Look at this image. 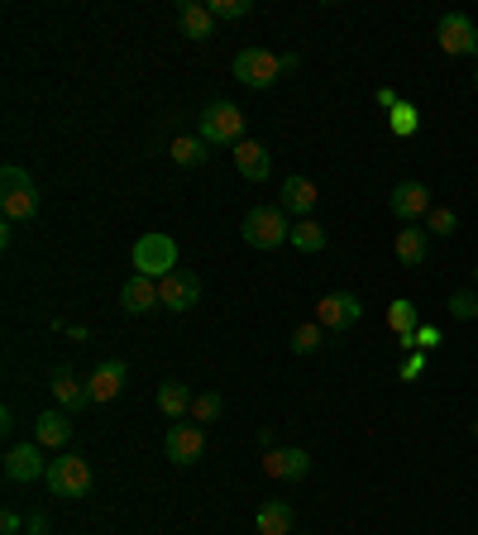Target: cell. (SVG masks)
Segmentation results:
<instances>
[{"instance_id":"12","label":"cell","mask_w":478,"mask_h":535,"mask_svg":"<svg viewBox=\"0 0 478 535\" xmlns=\"http://www.w3.org/2000/svg\"><path fill=\"white\" fill-rule=\"evenodd\" d=\"M388 211L402 220V225H421L426 215H431V192L421 187V182H397L388 196Z\"/></svg>"},{"instance_id":"38","label":"cell","mask_w":478,"mask_h":535,"mask_svg":"<svg viewBox=\"0 0 478 535\" xmlns=\"http://www.w3.org/2000/svg\"><path fill=\"white\" fill-rule=\"evenodd\" d=\"M474 440H478V421H474Z\"/></svg>"},{"instance_id":"23","label":"cell","mask_w":478,"mask_h":535,"mask_svg":"<svg viewBox=\"0 0 478 535\" xmlns=\"http://www.w3.org/2000/svg\"><path fill=\"white\" fill-rule=\"evenodd\" d=\"M259 535H297V521H292V507L283 497H268L259 507Z\"/></svg>"},{"instance_id":"6","label":"cell","mask_w":478,"mask_h":535,"mask_svg":"<svg viewBox=\"0 0 478 535\" xmlns=\"http://www.w3.org/2000/svg\"><path fill=\"white\" fill-rule=\"evenodd\" d=\"M235 82L254 86V91H268V86H278V77H283V53H268V48H244V53H235Z\"/></svg>"},{"instance_id":"13","label":"cell","mask_w":478,"mask_h":535,"mask_svg":"<svg viewBox=\"0 0 478 535\" xmlns=\"http://www.w3.org/2000/svg\"><path fill=\"white\" fill-rule=\"evenodd\" d=\"M263 478H278V483H302L311 473V454L306 450H263L259 459Z\"/></svg>"},{"instance_id":"16","label":"cell","mask_w":478,"mask_h":535,"mask_svg":"<svg viewBox=\"0 0 478 535\" xmlns=\"http://www.w3.org/2000/svg\"><path fill=\"white\" fill-rule=\"evenodd\" d=\"M316 201H321V192H316V182L311 177H287L283 182V192H278V206H283L287 215H297V220H306V215L316 211Z\"/></svg>"},{"instance_id":"19","label":"cell","mask_w":478,"mask_h":535,"mask_svg":"<svg viewBox=\"0 0 478 535\" xmlns=\"http://www.w3.org/2000/svg\"><path fill=\"white\" fill-rule=\"evenodd\" d=\"M235 168L244 182H268L273 177V153L254 139H244V144H235Z\"/></svg>"},{"instance_id":"31","label":"cell","mask_w":478,"mask_h":535,"mask_svg":"<svg viewBox=\"0 0 478 535\" xmlns=\"http://www.w3.org/2000/svg\"><path fill=\"white\" fill-rule=\"evenodd\" d=\"M206 5H211L216 20H244L254 10V0H206Z\"/></svg>"},{"instance_id":"8","label":"cell","mask_w":478,"mask_h":535,"mask_svg":"<svg viewBox=\"0 0 478 535\" xmlns=\"http://www.w3.org/2000/svg\"><path fill=\"white\" fill-rule=\"evenodd\" d=\"M359 316H364V301L354 297V292H326V297L316 301V325L326 335H340L349 325H359Z\"/></svg>"},{"instance_id":"34","label":"cell","mask_w":478,"mask_h":535,"mask_svg":"<svg viewBox=\"0 0 478 535\" xmlns=\"http://www.w3.org/2000/svg\"><path fill=\"white\" fill-rule=\"evenodd\" d=\"M435 344H440V330H435V325H416V349H421V354H431Z\"/></svg>"},{"instance_id":"5","label":"cell","mask_w":478,"mask_h":535,"mask_svg":"<svg viewBox=\"0 0 478 535\" xmlns=\"http://www.w3.org/2000/svg\"><path fill=\"white\" fill-rule=\"evenodd\" d=\"M48 493L72 502V497H87L91 493V464L87 459H77V454H58V459H48Z\"/></svg>"},{"instance_id":"35","label":"cell","mask_w":478,"mask_h":535,"mask_svg":"<svg viewBox=\"0 0 478 535\" xmlns=\"http://www.w3.org/2000/svg\"><path fill=\"white\" fill-rule=\"evenodd\" d=\"M373 101H378V110H388V115H392L397 106H402V96H397L392 86H378V91H373Z\"/></svg>"},{"instance_id":"21","label":"cell","mask_w":478,"mask_h":535,"mask_svg":"<svg viewBox=\"0 0 478 535\" xmlns=\"http://www.w3.org/2000/svg\"><path fill=\"white\" fill-rule=\"evenodd\" d=\"M426 249H431L426 225H402V230H397L392 254H397V263H402V268H421V263H426Z\"/></svg>"},{"instance_id":"32","label":"cell","mask_w":478,"mask_h":535,"mask_svg":"<svg viewBox=\"0 0 478 535\" xmlns=\"http://www.w3.org/2000/svg\"><path fill=\"white\" fill-rule=\"evenodd\" d=\"M450 316L455 321H478V292H455L450 297Z\"/></svg>"},{"instance_id":"33","label":"cell","mask_w":478,"mask_h":535,"mask_svg":"<svg viewBox=\"0 0 478 535\" xmlns=\"http://www.w3.org/2000/svg\"><path fill=\"white\" fill-rule=\"evenodd\" d=\"M421 373H426V354L412 349V354L402 359V368H397V378H402V383H412V378H421Z\"/></svg>"},{"instance_id":"17","label":"cell","mask_w":478,"mask_h":535,"mask_svg":"<svg viewBox=\"0 0 478 535\" xmlns=\"http://www.w3.org/2000/svg\"><path fill=\"white\" fill-rule=\"evenodd\" d=\"M177 24H182V34H187V39H216V15H211V5H206V0H182V5H177Z\"/></svg>"},{"instance_id":"11","label":"cell","mask_w":478,"mask_h":535,"mask_svg":"<svg viewBox=\"0 0 478 535\" xmlns=\"http://www.w3.org/2000/svg\"><path fill=\"white\" fill-rule=\"evenodd\" d=\"M196 301H201V278L196 273H187V268H177V273H168V278L158 282V306H168V311H192Z\"/></svg>"},{"instance_id":"1","label":"cell","mask_w":478,"mask_h":535,"mask_svg":"<svg viewBox=\"0 0 478 535\" xmlns=\"http://www.w3.org/2000/svg\"><path fill=\"white\" fill-rule=\"evenodd\" d=\"M239 235H244L249 249H263V254H268V249H278V244L292 239V215H287L283 206H254V211L244 215Z\"/></svg>"},{"instance_id":"22","label":"cell","mask_w":478,"mask_h":535,"mask_svg":"<svg viewBox=\"0 0 478 535\" xmlns=\"http://www.w3.org/2000/svg\"><path fill=\"white\" fill-rule=\"evenodd\" d=\"M192 402H196V392L187 383H177V378L158 383V411L168 421H192Z\"/></svg>"},{"instance_id":"3","label":"cell","mask_w":478,"mask_h":535,"mask_svg":"<svg viewBox=\"0 0 478 535\" xmlns=\"http://www.w3.org/2000/svg\"><path fill=\"white\" fill-rule=\"evenodd\" d=\"M0 211H5V220H15V225L39 215V187H34V177L24 168H15V163L0 168Z\"/></svg>"},{"instance_id":"26","label":"cell","mask_w":478,"mask_h":535,"mask_svg":"<svg viewBox=\"0 0 478 535\" xmlns=\"http://www.w3.org/2000/svg\"><path fill=\"white\" fill-rule=\"evenodd\" d=\"M388 325H392V335H416V306L407 297H397L388 301Z\"/></svg>"},{"instance_id":"7","label":"cell","mask_w":478,"mask_h":535,"mask_svg":"<svg viewBox=\"0 0 478 535\" xmlns=\"http://www.w3.org/2000/svg\"><path fill=\"white\" fill-rule=\"evenodd\" d=\"M163 454L173 459L177 469H192L196 459L206 454V426H196V421H173L168 435H163Z\"/></svg>"},{"instance_id":"25","label":"cell","mask_w":478,"mask_h":535,"mask_svg":"<svg viewBox=\"0 0 478 535\" xmlns=\"http://www.w3.org/2000/svg\"><path fill=\"white\" fill-rule=\"evenodd\" d=\"M168 153H173L177 168H201V163L211 158V144H206L201 134H177L173 149H168Z\"/></svg>"},{"instance_id":"29","label":"cell","mask_w":478,"mask_h":535,"mask_svg":"<svg viewBox=\"0 0 478 535\" xmlns=\"http://www.w3.org/2000/svg\"><path fill=\"white\" fill-rule=\"evenodd\" d=\"M321 344H326V330H321L316 321H306V325L292 330V349H297V354H316Z\"/></svg>"},{"instance_id":"24","label":"cell","mask_w":478,"mask_h":535,"mask_svg":"<svg viewBox=\"0 0 478 535\" xmlns=\"http://www.w3.org/2000/svg\"><path fill=\"white\" fill-rule=\"evenodd\" d=\"M287 244H292L297 254H321V249L330 244V235H326V225H321V220H311V215H306V220H292V239H287Z\"/></svg>"},{"instance_id":"10","label":"cell","mask_w":478,"mask_h":535,"mask_svg":"<svg viewBox=\"0 0 478 535\" xmlns=\"http://www.w3.org/2000/svg\"><path fill=\"white\" fill-rule=\"evenodd\" d=\"M5 478L10 483H39L48 478V459H44V445H10L5 450Z\"/></svg>"},{"instance_id":"9","label":"cell","mask_w":478,"mask_h":535,"mask_svg":"<svg viewBox=\"0 0 478 535\" xmlns=\"http://www.w3.org/2000/svg\"><path fill=\"white\" fill-rule=\"evenodd\" d=\"M435 39H440V53L469 58V53H478V24L469 20V15L450 10V15H440V24H435Z\"/></svg>"},{"instance_id":"27","label":"cell","mask_w":478,"mask_h":535,"mask_svg":"<svg viewBox=\"0 0 478 535\" xmlns=\"http://www.w3.org/2000/svg\"><path fill=\"white\" fill-rule=\"evenodd\" d=\"M388 125H392V134H397V139H412L416 129H421V110H416L412 101H402V106L388 115Z\"/></svg>"},{"instance_id":"4","label":"cell","mask_w":478,"mask_h":535,"mask_svg":"<svg viewBox=\"0 0 478 535\" xmlns=\"http://www.w3.org/2000/svg\"><path fill=\"white\" fill-rule=\"evenodd\" d=\"M134 268L144 273V278L163 282L168 273H177V239L168 235V230H149V235L134 244Z\"/></svg>"},{"instance_id":"14","label":"cell","mask_w":478,"mask_h":535,"mask_svg":"<svg viewBox=\"0 0 478 535\" xmlns=\"http://www.w3.org/2000/svg\"><path fill=\"white\" fill-rule=\"evenodd\" d=\"M125 378H130V364H125V359H106V364L87 378L91 402H101V407H106V402H115V397L125 392Z\"/></svg>"},{"instance_id":"28","label":"cell","mask_w":478,"mask_h":535,"mask_svg":"<svg viewBox=\"0 0 478 535\" xmlns=\"http://www.w3.org/2000/svg\"><path fill=\"white\" fill-rule=\"evenodd\" d=\"M421 225H426V235H445V239H450L459 230V215L450 211V206H431V215H426Z\"/></svg>"},{"instance_id":"2","label":"cell","mask_w":478,"mask_h":535,"mask_svg":"<svg viewBox=\"0 0 478 535\" xmlns=\"http://www.w3.org/2000/svg\"><path fill=\"white\" fill-rule=\"evenodd\" d=\"M196 134L211 144V149H220V144H244V110L235 106V101H211V106H201V115H196Z\"/></svg>"},{"instance_id":"40","label":"cell","mask_w":478,"mask_h":535,"mask_svg":"<svg viewBox=\"0 0 478 535\" xmlns=\"http://www.w3.org/2000/svg\"><path fill=\"white\" fill-rule=\"evenodd\" d=\"M474 86H478V72H474Z\"/></svg>"},{"instance_id":"37","label":"cell","mask_w":478,"mask_h":535,"mask_svg":"<svg viewBox=\"0 0 478 535\" xmlns=\"http://www.w3.org/2000/svg\"><path fill=\"white\" fill-rule=\"evenodd\" d=\"M24 535H48V516L34 512V516H29V531H24Z\"/></svg>"},{"instance_id":"39","label":"cell","mask_w":478,"mask_h":535,"mask_svg":"<svg viewBox=\"0 0 478 535\" xmlns=\"http://www.w3.org/2000/svg\"><path fill=\"white\" fill-rule=\"evenodd\" d=\"M474 287H478V268H474Z\"/></svg>"},{"instance_id":"36","label":"cell","mask_w":478,"mask_h":535,"mask_svg":"<svg viewBox=\"0 0 478 535\" xmlns=\"http://www.w3.org/2000/svg\"><path fill=\"white\" fill-rule=\"evenodd\" d=\"M20 531H24L20 512H15V507H5V512H0V535H20Z\"/></svg>"},{"instance_id":"30","label":"cell","mask_w":478,"mask_h":535,"mask_svg":"<svg viewBox=\"0 0 478 535\" xmlns=\"http://www.w3.org/2000/svg\"><path fill=\"white\" fill-rule=\"evenodd\" d=\"M220 411H225L220 392H201V397L192 402V421H196V426H206V421H216Z\"/></svg>"},{"instance_id":"18","label":"cell","mask_w":478,"mask_h":535,"mask_svg":"<svg viewBox=\"0 0 478 535\" xmlns=\"http://www.w3.org/2000/svg\"><path fill=\"white\" fill-rule=\"evenodd\" d=\"M53 397H58V407L67 411V416H77L82 407H91V392H87V383L72 373V368H53Z\"/></svg>"},{"instance_id":"20","label":"cell","mask_w":478,"mask_h":535,"mask_svg":"<svg viewBox=\"0 0 478 535\" xmlns=\"http://www.w3.org/2000/svg\"><path fill=\"white\" fill-rule=\"evenodd\" d=\"M153 306H158V282L134 273V278L120 287V311H125V316H149Z\"/></svg>"},{"instance_id":"15","label":"cell","mask_w":478,"mask_h":535,"mask_svg":"<svg viewBox=\"0 0 478 535\" xmlns=\"http://www.w3.org/2000/svg\"><path fill=\"white\" fill-rule=\"evenodd\" d=\"M34 440L44 445V450H67V440H72V416L63 407H48L34 416Z\"/></svg>"}]
</instances>
